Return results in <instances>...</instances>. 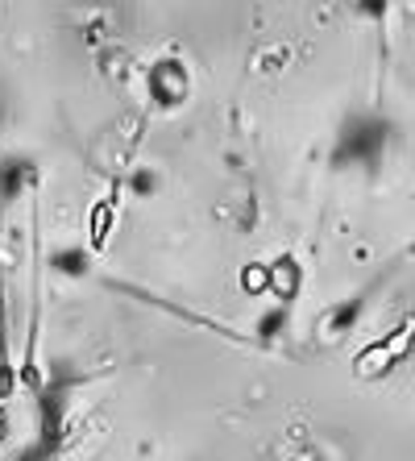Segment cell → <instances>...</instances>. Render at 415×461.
<instances>
[{"mask_svg":"<svg viewBox=\"0 0 415 461\" xmlns=\"http://www.w3.org/2000/svg\"><path fill=\"white\" fill-rule=\"evenodd\" d=\"M108 233H113V200L96 204V212L87 216V246L100 254V249H104V241H108Z\"/></svg>","mask_w":415,"mask_h":461,"instance_id":"cell-1","label":"cell"}]
</instances>
